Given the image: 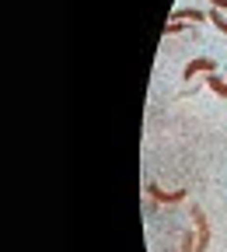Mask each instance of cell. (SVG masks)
<instances>
[{
	"label": "cell",
	"instance_id": "cell-1",
	"mask_svg": "<svg viewBox=\"0 0 227 252\" xmlns=\"http://www.w3.org/2000/svg\"><path fill=\"white\" fill-rule=\"evenodd\" d=\"M192 220H196V252H206L210 249V224H206V217H203L199 207L192 210Z\"/></svg>",
	"mask_w": 227,
	"mask_h": 252
},
{
	"label": "cell",
	"instance_id": "cell-2",
	"mask_svg": "<svg viewBox=\"0 0 227 252\" xmlns=\"http://www.w3.org/2000/svg\"><path fill=\"white\" fill-rule=\"evenodd\" d=\"M147 196H154L157 203H178V200H185V189H175V193H165V189H157L154 182H147Z\"/></svg>",
	"mask_w": 227,
	"mask_h": 252
},
{
	"label": "cell",
	"instance_id": "cell-3",
	"mask_svg": "<svg viewBox=\"0 0 227 252\" xmlns=\"http://www.w3.org/2000/svg\"><path fill=\"white\" fill-rule=\"evenodd\" d=\"M213 70H217V63H213L210 56H199V60H192L189 67H185V81L196 77V74H213Z\"/></svg>",
	"mask_w": 227,
	"mask_h": 252
},
{
	"label": "cell",
	"instance_id": "cell-4",
	"mask_svg": "<svg viewBox=\"0 0 227 252\" xmlns=\"http://www.w3.org/2000/svg\"><path fill=\"white\" fill-rule=\"evenodd\" d=\"M171 18H175V21H206L210 14H203V11H196V7H182V11H175Z\"/></svg>",
	"mask_w": 227,
	"mask_h": 252
},
{
	"label": "cell",
	"instance_id": "cell-5",
	"mask_svg": "<svg viewBox=\"0 0 227 252\" xmlns=\"http://www.w3.org/2000/svg\"><path fill=\"white\" fill-rule=\"evenodd\" d=\"M206 84H210V88H213V91L220 94V98H227V84H224L220 77H213V74H206Z\"/></svg>",
	"mask_w": 227,
	"mask_h": 252
},
{
	"label": "cell",
	"instance_id": "cell-6",
	"mask_svg": "<svg viewBox=\"0 0 227 252\" xmlns=\"http://www.w3.org/2000/svg\"><path fill=\"white\" fill-rule=\"evenodd\" d=\"M210 21L217 25V32H224V35H227V18H224V11L213 7V11H210Z\"/></svg>",
	"mask_w": 227,
	"mask_h": 252
},
{
	"label": "cell",
	"instance_id": "cell-7",
	"mask_svg": "<svg viewBox=\"0 0 227 252\" xmlns=\"http://www.w3.org/2000/svg\"><path fill=\"white\" fill-rule=\"evenodd\" d=\"M182 28H185V21H175V18H171V21L165 25V35H175V32H182Z\"/></svg>",
	"mask_w": 227,
	"mask_h": 252
},
{
	"label": "cell",
	"instance_id": "cell-8",
	"mask_svg": "<svg viewBox=\"0 0 227 252\" xmlns=\"http://www.w3.org/2000/svg\"><path fill=\"white\" fill-rule=\"evenodd\" d=\"M210 4H213L217 11H227V0H210Z\"/></svg>",
	"mask_w": 227,
	"mask_h": 252
}]
</instances>
